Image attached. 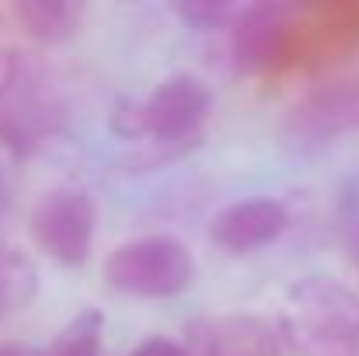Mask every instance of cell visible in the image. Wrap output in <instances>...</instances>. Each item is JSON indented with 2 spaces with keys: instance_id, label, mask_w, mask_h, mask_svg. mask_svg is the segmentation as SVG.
I'll return each mask as SVG.
<instances>
[{
  "instance_id": "2",
  "label": "cell",
  "mask_w": 359,
  "mask_h": 356,
  "mask_svg": "<svg viewBox=\"0 0 359 356\" xmlns=\"http://www.w3.org/2000/svg\"><path fill=\"white\" fill-rule=\"evenodd\" d=\"M196 279V258L192 251L168 235L136 237L119 244L105 258V283L129 297H175L189 290Z\"/></svg>"
},
{
  "instance_id": "17",
  "label": "cell",
  "mask_w": 359,
  "mask_h": 356,
  "mask_svg": "<svg viewBox=\"0 0 359 356\" xmlns=\"http://www.w3.org/2000/svg\"><path fill=\"white\" fill-rule=\"evenodd\" d=\"M11 203H14V189H11V175H7V168H4V161H0V220L7 217Z\"/></svg>"
},
{
  "instance_id": "7",
  "label": "cell",
  "mask_w": 359,
  "mask_h": 356,
  "mask_svg": "<svg viewBox=\"0 0 359 356\" xmlns=\"http://www.w3.org/2000/svg\"><path fill=\"white\" fill-rule=\"evenodd\" d=\"M286 4H251L241 11V18L234 21V67L238 74H255L262 70L283 39L286 28Z\"/></svg>"
},
{
  "instance_id": "13",
  "label": "cell",
  "mask_w": 359,
  "mask_h": 356,
  "mask_svg": "<svg viewBox=\"0 0 359 356\" xmlns=\"http://www.w3.org/2000/svg\"><path fill=\"white\" fill-rule=\"evenodd\" d=\"M175 11L196 28H224V25L238 21L244 7L227 4V0H182V4H175Z\"/></svg>"
},
{
  "instance_id": "5",
  "label": "cell",
  "mask_w": 359,
  "mask_h": 356,
  "mask_svg": "<svg viewBox=\"0 0 359 356\" xmlns=\"http://www.w3.org/2000/svg\"><path fill=\"white\" fill-rule=\"evenodd\" d=\"M213 109V95L203 81L189 74H175L154 88V95L143 102V126L154 140H175V136H196L203 133V122Z\"/></svg>"
},
{
  "instance_id": "3",
  "label": "cell",
  "mask_w": 359,
  "mask_h": 356,
  "mask_svg": "<svg viewBox=\"0 0 359 356\" xmlns=\"http://www.w3.org/2000/svg\"><path fill=\"white\" fill-rule=\"evenodd\" d=\"M95 199L77 185H56L39 196L28 217V235L42 255L74 269L84 265L95 244Z\"/></svg>"
},
{
  "instance_id": "12",
  "label": "cell",
  "mask_w": 359,
  "mask_h": 356,
  "mask_svg": "<svg viewBox=\"0 0 359 356\" xmlns=\"http://www.w3.org/2000/svg\"><path fill=\"white\" fill-rule=\"evenodd\" d=\"M199 143H203V133H196V136H175V140H154L150 136V140H143V147L133 150L129 164H136V171H154V168H164V164L185 157Z\"/></svg>"
},
{
  "instance_id": "8",
  "label": "cell",
  "mask_w": 359,
  "mask_h": 356,
  "mask_svg": "<svg viewBox=\"0 0 359 356\" xmlns=\"http://www.w3.org/2000/svg\"><path fill=\"white\" fill-rule=\"evenodd\" d=\"M210 356H279V343H276V332L262 318L234 315L213 325Z\"/></svg>"
},
{
  "instance_id": "9",
  "label": "cell",
  "mask_w": 359,
  "mask_h": 356,
  "mask_svg": "<svg viewBox=\"0 0 359 356\" xmlns=\"http://www.w3.org/2000/svg\"><path fill=\"white\" fill-rule=\"evenodd\" d=\"M14 18L39 42H63L81 25V11L67 0H21L14 4Z\"/></svg>"
},
{
  "instance_id": "1",
  "label": "cell",
  "mask_w": 359,
  "mask_h": 356,
  "mask_svg": "<svg viewBox=\"0 0 359 356\" xmlns=\"http://www.w3.org/2000/svg\"><path fill=\"white\" fill-rule=\"evenodd\" d=\"M283 332L300 356H359V297L339 279L304 276L286 290Z\"/></svg>"
},
{
  "instance_id": "15",
  "label": "cell",
  "mask_w": 359,
  "mask_h": 356,
  "mask_svg": "<svg viewBox=\"0 0 359 356\" xmlns=\"http://www.w3.org/2000/svg\"><path fill=\"white\" fill-rule=\"evenodd\" d=\"M342 228L353 235V244L359 241V182L353 178L349 189L342 192Z\"/></svg>"
},
{
  "instance_id": "4",
  "label": "cell",
  "mask_w": 359,
  "mask_h": 356,
  "mask_svg": "<svg viewBox=\"0 0 359 356\" xmlns=\"http://www.w3.org/2000/svg\"><path fill=\"white\" fill-rule=\"evenodd\" d=\"M359 129V74H346L311 88L286 112V133L300 143L332 140Z\"/></svg>"
},
{
  "instance_id": "6",
  "label": "cell",
  "mask_w": 359,
  "mask_h": 356,
  "mask_svg": "<svg viewBox=\"0 0 359 356\" xmlns=\"http://www.w3.org/2000/svg\"><path fill=\"white\" fill-rule=\"evenodd\" d=\"M286 228H290L286 206L272 196H255V199H241L220 210L210 228V241L220 244L224 251L244 255V251L272 244Z\"/></svg>"
},
{
  "instance_id": "10",
  "label": "cell",
  "mask_w": 359,
  "mask_h": 356,
  "mask_svg": "<svg viewBox=\"0 0 359 356\" xmlns=\"http://www.w3.org/2000/svg\"><path fill=\"white\" fill-rule=\"evenodd\" d=\"M39 290V269L35 262L11 241H0V322L14 311L28 308V301Z\"/></svg>"
},
{
  "instance_id": "11",
  "label": "cell",
  "mask_w": 359,
  "mask_h": 356,
  "mask_svg": "<svg viewBox=\"0 0 359 356\" xmlns=\"http://www.w3.org/2000/svg\"><path fill=\"white\" fill-rule=\"evenodd\" d=\"M102 332H105V315L98 308H84L56 332L46 356H98L102 353Z\"/></svg>"
},
{
  "instance_id": "18",
  "label": "cell",
  "mask_w": 359,
  "mask_h": 356,
  "mask_svg": "<svg viewBox=\"0 0 359 356\" xmlns=\"http://www.w3.org/2000/svg\"><path fill=\"white\" fill-rule=\"evenodd\" d=\"M0 356H46V350H35L25 343H0Z\"/></svg>"
},
{
  "instance_id": "14",
  "label": "cell",
  "mask_w": 359,
  "mask_h": 356,
  "mask_svg": "<svg viewBox=\"0 0 359 356\" xmlns=\"http://www.w3.org/2000/svg\"><path fill=\"white\" fill-rule=\"evenodd\" d=\"M112 129L119 133L122 140H143L147 126H143V105L133 98H119L112 109Z\"/></svg>"
},
{
  "instance_id": "16",
  "label": "cell",
  "mask_w": 359,
  "mask_h": 356,
  "mask_svg": "<svg viewBox=\"0 0 359 356\" xmlns=\"http://www.w3.org/2000/svg\"><path fill=\"white\" fill-rule=\"evenodd\" d=\"M129 356H189V350H182L175 339H164V336H154L147 343H140Z\"/></svg>"
}]
</instances>
